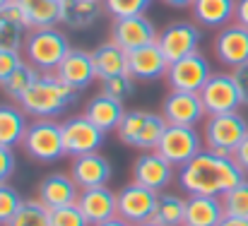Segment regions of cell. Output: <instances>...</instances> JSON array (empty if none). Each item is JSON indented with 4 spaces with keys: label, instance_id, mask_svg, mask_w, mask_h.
<instances>
[{
    "label": "cell",
    "instance_id": "6da1fadb",
    "mask_svg": "<svg viewBox=\"0 0 248 226\" xmlns=\"http://www.w3.org/2000/svg\"><path fill=\"white\" fill-rule=\"evenodd\" d=\"M246 181V171L234 156L217 154L212 150L198 151L178 171V185L188 195H224L234 185Z\"/></svg>",
    "mask_w": 248,
    "mask_h": 226
},
{
    "label": "cell",
    "instance_id": "7a4b0ae2",
    "mask_svg": "<svg viewBox=\"0 0 248 226\" xmlns=\"http://www.w3.org/2000/svg\"><path fill=\"white\" fill-rule=\"evenodd\" d=\"M80 99V91L65 84L53 73H41L39 79L24 91V96L17 101L24 113L34 118H56L63 111H68Z\"/></svg>",
    "mask_w": 248,
    "mask_h": 226
},
{
    "label": "cell",
    "instance_id": "3957f363",
    "mask_svg": "<svg viewBox=\"0 0 248 226\" xmlns=\"http://www.w3.org/2000/svg\"><path fill=\"white\" fill-rule=\"evenodd\" d=\"M166 125L169 123L164 121L162 113L145 111V108H133V111H125L121 125L116 128V135L123 145H128L133 150L152 151L157 150Z\"/></svg>",
    "mask_w": 248,
    "mask_h": 226
},
{
    "label": "cell",
    "instance_id": "277c9868",
    "mask_svg": "<svg viewBox=\"0 0 248 226\" xmlns=\"http://www.w3.org/2000/svg\"><path fill=\"white\" fill-rule=\"evenodd\" d=\"M70 48L73 46L68 44V36L58 27L29 29L24 41V58L39 73H56V68L63 63Z\"/></svg>",
    "mask_w": 248,
    "mask_h": 226
},
{
    "label": "cell",
    "instance_id": "5b68a950",
    "mask_svg": "<svg viewBox=\"0 0 248 226\" xmlns=\"http://www.w3.org/2000/svg\"><path fill=\"white\" fill-rule=\"evenodd\" d=\"M248 135V121L239 113H219V116H207L202 125V142L205 150H212L217 154L232 156L236 147L246 140Z\"/></svg>",
    "mask_w": 248,
    "mask_h": 226
},
{
    "label": "cell",
    "instance_id": "8992f818",
    "mask_svg": "<svg viewBox=\"0 0 248 226\" xmlns=\"http://www.w3.org/2000/svg\"><path fill=\"white\" fill-rule=\"evenodd\" d=\"M22 147H24V151L34 161H41V164L58 161L65 154L61 123H56L53 118H36V121H31L27 125Z\"/></svg>",
    "mask_w": 248,
    "mask_h": 226
},
{
    "label": "cell",
    "instance_id": "52a82bcc",
    "mask_svg": "<svg viewBox=\"0 0 248 226\" xmlns=\"http://www.w3.org/2000/svg\"><path fill=\"white\" fill-rule=\"evenodd\" d=\"M210 77H212L210 60L200 51H195V53H190L186 58H178V60L169 63L164 79L169 84V89H176V91H200Z\"/></svg>",
    "mask_w": 248,
    "mask_h": 226
},
{
    "label": "cell",
    "instance_id": "ba28073f",
    "mask_svg": "<svg viewBox=\"0 0 248 226\" xmlns=\"http://www.w3.org/2000/svg\"><path fill=\"white\" fill-rule=\"evenodd\" d=\"M202 135L198 133V128L190 125H166L164 135L157 145V151L164 156L166 161H171L173 166H183L188 164L198 151H202Z\"/></svg>",
    "mask_w": 248,
    "mask_h": 226
},
{
    "label": "cell",
    "instance_id": "9c48e42d",
    "mask_svg": "<svg viewBox=\"0 0 248 226\" xmlns=\"http://www.w3.org/2000/svg\"><path fill=\"white\" fill-rule=\"evenodd\" d=\"M205 106L207 116H219V113H232L241 108V94L234 82L232 73H212V77L205 82V87L198 91Z\"/></svg>",
    "mask_w": 248,
    "mask_h": 226
},
{
    "label": "cell",
    "instance_id": "30bf717a",
    "mask_svg": "<svg viewBox=\"0 0 248 226\" xmlns=\"http://www.w3.org/2000/svg\"><path fill=\"white\" fill-rule=\"evenodd\" d=\"M159 31L155 27V22L145 15H133V17H118L111 24V41L116 46H121L125 53L157 44Z\"/></svg>",
    "mask_w": 248,
    "mask_h": 226
},
{
    "label": "cell",
    "instance_id": "8fae6325",
    "mask_svg": "<svg viewBox=\"0 0 248 226\" xmlns=\"http://www.w3.org/2000/svg\"><path fill=\"white\" fill-rule=\"evenodd\" d=\"M61 130H63V147L68 156H82V154L99 151L106 137V133L99 130L84 113L63 121Z\"/></svg>",
    "mask_w": 248,
    "mask_h": 226
},
{
    "label": "cell",
    "instance_id": "7c38bea8",
    "mask_svg": "<svg viewBox=\"0 0 248 226\" xmlns=\"http://www.w3.org/2000/svg\"><path fill=\"white\" fill-rule=\"evenodd\" d=\"M116 195H118V217H123L133 226L150 222L152 214H155L157 200H159L157 190H150V188H145L135 181L128 183L125 188H121Z\"/></svg>",
    "mask_w": 248,
    "mask_h": 226
},
{
    "label": "cell",
    "instance_id": "4fadbf2b",
    "mask_svg": "<svg viewBox=\"0 0 248 226\" xmlns=\"http://www.w3.org/2000/svg\"><path fill=\"white\" fill-rule=\"evenodd\" d=\"M159 113L164 116L169 125H190V128H195L200 121L207 118L198 91H176V89H171L164 96Z\"/></svg>",
    "mask_w": 248,
    "mask_h": 226
},
{
    "label": "cell",
    "instance_id": "5bb4252c",
    "mask_svg": "<svg viewBox=\"0 0 248 226\" xmlns=\"http://www.w3.org/2000/svg\"><path fill=\"white\" fill-rule=\"evenodd\" d=\"M157 44H159L162 53L166 56V60L173 63V60L186 58V56L198 51V46H200V29L193 22H171V24H166L164 29L159 31Z\"/></svg>",
    "mask_w": 248,
    "mask_h": 226
},
{
    "label": "cell",
    "instance_id": "9a60e30c",
    "mask_svg": "<svg viewBox=\"0 0 248 226\" xmlns=\"http://www.w3.org/2000/svg\"><path fill=\"white\" fill-rule=\"evenodd\" d=\"M212 48H215L219 63L232 70L248 63V27L239 24V22H229L227 27H222L217 31Z\"/></svg>",
    "mask_w": 248,
    "mask_h": 226
},
{
    "label": "cell",
    "instance_id": "2e32d148",
    "mask_svg": "<svg viewBox=\"0 0 248 226\" xmlns=\"http://www.w3.org/2000/svg\"><path fill=\"white\" fill-rule=\"evenodd\" d=\"M78 207L84 214L89 226H99L113 217H118V195L108 185H96V188H84L80 190Z\"/></svg>",
    "mask_w": 248,
    "mask_h": 226
},
{
    "label": "cell",
    "instance_id": "e0dca14e",
    "mask_svg": "<svg viewBox=\"0 0 248 226\" xmlns=\"http://www.w3.org/2000/svg\"><path fill=\"white\" fill-rule=\"evenodd\" d=\"M173 178V164L166 161L157 150L142 151L133 161V181L150 188V190H164Z\"/></svg>",
    "mask_w": 248,
    "mask_h": 226
},
{
    "label": "cell",
    "instance_id": "ac0fdd59",
    "mask_svg": "<svg viewBox=\"0 0 248 226\" xmlns=\"http://www.w3.org/2000/svg\"><path fill=\"white\" fill-rule=\"evenodd\" d=\"M36 197L48 207V210H58V207H68V205H78L80 197V185L73 181L70 173H48L39 185H36Z\"/></svg>",
    "mask_w": 248,
    "mask_h": 226
},
{
    "label": "cell",
    "instance_id": "d6986e66",
    "mask_svg": "<svg viewBox=\"0 0 248 226\" xmlns=\"http://www.w3.org/2000/svg\"><path fill=\"white\" fill-rule=\"evenodd\" d=\"M53 75L61 77L65 84H70L78 91L87 89L94 79H99L94 60H92V51H82V48H70L68 56L63 58V63L56 68Z\"/></svg>",
    "mask_w": 248,
    "mask_h": 226
},
{
    "label": "cell",
    "instance_id": "ffe728a7",
    "mask_svg": "<svg viewBox=\"0 0 248 226\" xmlns=\"http://www.w3.org/2000/svg\"><path fill=\"white\" fill-rule=\"evenodd\" d=\"M111 173H113L111 161L104 154H99V151L82 154V156H73L70 176L80 185V190H84V188H96V185H106L111 181Z\"/></svg>",
    "mask_w": 248,
    "mask_h": 226
},
{
    "label": "cell",
    "instance_id": "44dd1931",
    "mask_svg": "<svg viewBox=\"0 0 248 226\" xmlns=\"http://www.w3.org/2000/svg\"><path fill=\"white\" fill-rule=\"evenodd\" d=\"M166 68H169V60L162 53L159 44H150V46H142L128 53V73L138 82L159 79L166 75Z\"/></svg>",
    "mask_w": 248,
    "mask_h": 226
},
{
    "label": "cell",
    "instance_id": "7402d4cb",
    "mask_svg": "<svg viewBox=\"0 0 248 226\" xmlns=\"http://www.w3.org/2000/svg\"><path fill=\"white\" fill-rule=\"evenodd\" d=\"M224 219V205L217 195H188L183 226H219Z\"/></svg>",
    "mask_w": 248,
    "mask_h": 226
},
{
    "label": "cell",
    "instance_id": "603a6c76",
    "mask_svg": "<svg viewBox=\"0 0 248 226\" xmlns=\"http://www.w3.org/2000/svg\"><path fill=\"white\" fill-rule=\"evenodd\" d=\"M84 116L104 133H111L121 125L123 116H125V108H123V101L108 96V94H96L87 101L84 106Z\"/></svg>",
    "mask_w": 248,
    "mask_h": 226
},
{
    "label": "cell",
    "instance_id": "cb8c5ba5",
    "mask_svg": "<svg viewBox=\"0 0 248 226\" xmlns=\"http://www.w3.org/2000/svg\"><path fill=\"white\" fill-rule=\"evenodd\" d=\"M101 17V0H61V24L70 31H87Z\"/></svg>",
    "mask_w": 248,
    "mask_h": 226
},
{
    "label": "cell",
    "instance_id": "d4e9b609",
    "mask_svg": "<svg viewBox=\"0 0 248 226\" xmlns=\"http://www.w3.org/2000/svg\"><path fill=\"white\" fill-rule=\"evenodd\" d=\"M190 10L198 24L207 29H222L234 19L236 0H195Z\"/></svg>",
    "mask_w": 248,
    "mask_h": 226
},
{
    "label": "cell",
    "instance_id": "484cf974",
    "mask_svg": "<svg viewBox=\"0 0 248 226\" xmlns=\"http://www.w3.org/2000/svg\"><path fill=\"white\" fill-rule=\"evenodd\" d=\"M92 60H94V68H96V77L99 79L128 73V53L121 46H116L113 41L99 44L92 51Z\"/></svg>",
    "mask_w": 248,
    "mask_h": 226
},
{
    "label": "cell",
    "instance_id": "4316f807",
    "mask_svg": "<svg viewBox=\"0 0 248 226\" xmlns=\"http://www.w3.org/2000/svg\"><path fill=\"white\" fill-rule=\"evenodd\" d=\"M27 15L29 29H48L61 24V2L58 0H17Z\"/></svg>",
    "mask_w": 248,
    "mask_h": 226
},
{
    "label": "cell",
    "instance_id": "83f0119b",
    "mask_svg": "<svg viewBox=\"0 0 248 226\" xmlns=\"http://www.w3.org/2000/svg\"><path fill=\"white\" fill-rule=\"evenodd\" d=\"M24 133H27V121L22 106L0 104V145L2 147L22 145Z\"/></svg>",
    "mask_w": 248,
    "mask_h": 226
},
{
    "label": "cell",
    "instance_id": "f1b7e54d",
    "mask_svg": "<svg viewBox=\"0 0 248 226\" xmlns=\"http://www.w3.org/2000/svg\"><path fill=\"white\" fill-rule=\"evenodd\" d=\"M152 219L162 226H183L186 219V197H178L173 193H162L155 207Z\"/></svg>",
    "mask_w": 248,
    "mask_h": 226
},
{
    "label": "cell",
    "instance_id": "f546056e",
    "mask_svg": "<svg viewBox=\"0 0 248 226\" xmlns=\"http://www.w3.org/2000/svg\"><path fill=\"white\" fill-rule=\"evenodd\" d=\"M39 70L31 65V63H27V60H22L19 65H17V70L12 73V75L7 77L0 87L5 89V94L10 96V99H15V101H19L22 96H24V91L39 79Z\"/></svg>",
    "mask_w": 248,
    "mask_h": 226
},
{
    "label": "cell",
    "instance_id": "4dcf8cb0",
    "mask_svg": "<svg viewBox=\"0 0 248 226\" xmlns=\"http://www.w3.org/2000/svg\"><path fill=\"white\" fill-rule=\"evenodd\" d=\"M7 226H51V210L39 200H24Z\"/></svg>",
    "mask_w": 248,
    "mask_h": 226
},
{
    "label": "cell",
    "instance_id": "1f68e13d",
    "mask_svg": "<svg viewBox=\"0 0 248 226\" xmlns=\"http://www.w3.org/2000/svg\"><path fill=\"white\" fill-rule=\"evenodd\" d=\"M27 24L2 17L0 15V48H10V51H22L24 41H27Z\"/></svg>",
    "mask_w": 248,
    "mask_h": 226
},
{
    "label": "cell",
    "instance_id": "d6a6232c",
    "mask_svg": "<svg viewBox=\"0 0 248 226\" xmlns=\"http://www.w3.org/2000/svg\"><path fill=\"white\" fill-rule=\"evenodd\" d=\"M219 197H222V205H224V214L248 219V181H241L239 185H234L232 190H227Z\"/></svg>",
    "mask_w": 248,
    "mask_h": 226
},
{
    "label": "cell",
    "instance_id": "836d02e7",
    "mask_svg": "<svg viewBox=\"0 0 248 226\" xmlns=\"http://www.w3.org/2000/svg\"><path fill=\"white\" fill-rule=\"evenodd\" d=\"M135 82H138V79L130 75V73L111 75V77H106V79H101V91L108 94V96H113V99H118V101H125V99L133 96Z\"/></svg>",
    "mask_w": 248,
    "mask_h": 226
},
{
    "label": "cell",
    "instance_id": "e575fe53",
    "mask_svg": "<svg viewBox=\"0 0 248 226\" xmlns=\"http://www.w3.org/2000/svg\"><path fill=\"white\" fill-rule=\"evenodd\" d=\"M22 195L10 185V183H0V226H7L10 219L17 214V210L22 207Z\"/></svg>",
    "mask_w": 248,
    "mask_h": 226
},
{
    "label": "cell",
    "instance_id": "d590c367",
    "mask_svg": "<svg viewBox=\"0 0 248 226\" xmlns=\"http://www.w3.org/2000/svg\"><path fill=\"white\" fill-rule=\"evenodd\" d=\"M152 5V0H104V10L118 19V17H133L145 15V10Z\"/></svg>",
    "mask_w": 248,
    "mask_h": 226
},
{
    "label": "cell",
    "instance_id": "8d00e7d4",
    "mask_svg": "<svg viewBox=\"0 0 248 226\" xmlns=\"http://www.w3.org/2000/svg\"><path fill=\"white\" fill-rule=\"evenodd\" d=\"M51 226H89V222L84 219L78 205H68L51 210Z\"/></svg>",
    "mask_w": 248,
    "mask_h": 226
},
{
    "label": "cell",
    "instance_id": "74e56055",
    "mask_svg": "<svg viewBox=\"0 0 248 226\" xmlns=\"http://www.w3.org/2000/svg\"><path fill=\"white\" fill-rule=\"evenodd\" d=\"M22 51H10V48H0V84L17 70V65L22 63Z\"/></svg>",
    "mask_w": 248,
    "mask_h": 226
},
{
    "label": "cell",
    "instance_id": "f35d334b",
    "mask_svg": "<svg viewBox=\"0 0 248 226\" xmlns=\"http://www.w3.org/2000/svg\"><path fill=\"white\" fill-rule=\"evenodd\" d=\"M15 168H17V159H15L12 147L0 145V183H7L10 176L15 173Z\"/></svg>",
    "mask_w": 248,
    "mask_h": 226
},
{
    "label": "cell",
    "instance_id": "ab89813d",
    "mask_svg": "<svg viewBox=\"0 0 248 226\" xmlns=\"http://www.w3.org/2000/svg\"><path fill=\"white\" fill-rule=\"evenodd\" d=\"M232 77L239 87V94H241V106H248V63L239 65L232 70Z\"/></svg>",
    "mask_w": 248,
    "mask_h": 226
},
{
    "label": "cell",
    "instance_id": "60d3db41",
    "mask_svg": "<svg viewBox=\"0 0 248 226\" xmlns=\"http://www.w3.org/2000/svg\"><path fill=\"white\" fill-rule=\"evenodd\" d=\"M232 156L236 159V164H239V166H241V168L248 173V135H246V140L236 147V151H234Z\"/></svg>",
    "mask_w": 248,
    "mask_h": 226
},
{
    "label": "cell",
    "instance_id": "b9f144b4",
    "mask_svg": "<svg viewBox=\"0 0 248 226\" xmlns=\"http://www.w3.org/2000/svg\"><path fill=\"white\" fill-rule=\"evenodd\" d=\"M234 19L239 24L248 27V0H236V12H234Z\"/></svg>",
    "mask_w": 248,
    "mask_h": 226
},
{
    "label": "cell",
    "instance_id": "7bdbcfd3",
    "mask_svg": "<svg viewBox=\"0 0 248 226\" xmlns=\"http://www.w3.org/2000/svg\"><path fill=\"white\" fill-rule=\"evenodd\" d=\"M219 226H248V219L246 217H229V214H224V219L219 222Z\"/></svg>",
    "mask_w": 248,
    "mask_h": 226
},
{
    "label": "cell",
    "instance_id": "ee69618b",
    "mask_svg": "<svg viewBox=\"0 0 248 226\" xmlns=\"http://www.w3.org/2000/svg\"><path fill=\"white\" fill-rule=\"evenodd\" d=\"M162 2L169 7H176V10H186V7H193L195 0H162Z\"/></svg>",
    "mask_w": 248,
    "mask_h": 226
},
{
    "label": "cell",
    "instance_id": "f6af8a7d",
    "mask_svg": "<svg viewBox=\"0 0 248 226\" xmlns=\"http://www.w3.org/2000/svg\"><path fill=\"white\" fill-rule=\"evenodd\" d=\"M99 226H133L130 222H125L123 217H113V219H108V222H104V224Z\"/></svg>",
    "mask_w": 248,
    "mask_h": 226
},
{
    "label": "cell",
    "instance_id": "bcb514c9",
    "mask_svg": "<svg viewBox=\"0 0 248 226\" xmlns=\"http://www.w3.org/2000/svg\"><path fill=\"white\" fill-rule=\"evenodd\" d=\"M138 226H162V224H157L155 219H150V222H145V224H138Z\"/></svg>",
    "mask_w": 248,
    "mask_h": 226
},
{
    "label": "cell",
    "instance_id": "7dc6e473",
    "mask_svg": "<svg viewBox=\"0 0 248 226\" xmlns=\"http://www.w3.org/2000/svg\"><path fill=\"white\" fill-rule=\"evenodd\" d=\"M7 2H12V0H0V10H2V7H5Z\"/></svg>",
    "mask_w": 248,
    "mask_h": 226
},
{
    "label": "cell",
    "instance_id": "c3c4849f",
    "mask_svg": "<svg viewBox=\"0 0 248 226\" xmlns=\"http://www.w3.org/2000/svg\"><path fill=\"white\" fill-rule=\"evenodd\" d=\"M58 2H61V0H58Z\"/></svg>",
    "mask_w": 248,
    "mask_h": 226
}]
</instances>
